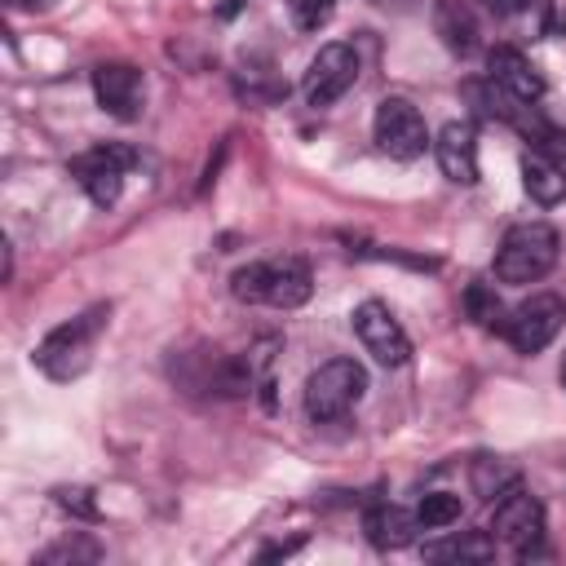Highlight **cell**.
<instances>
[{
    "mask_svg": "<svg viewBox=\"0 0 566 566\" xmlns=\"http://www.w3.org/2000/svg\"><path fill=\"white\" fill-rule=\"evenodd\" d=\"M106 323H111V305H106V301H97V305H88L84 314L57 323V327L35 345V367H40L49 380H75V376H84L88 363H93V349H97V340H102V332H106Z\"/></svg>",
    "mask_w": 566,
    "mask_h": 566,
    "instance_id": "obj_1",
    "label": "cell"
},
{
    "mask_svg": "<svg viewBox=\"0 0 566 566\" xmlns=\"http://www.w3.org/2000/svg\"><path fill=\"white\" fill-rule=\"evenodd\" d=\"M230 292H234V301H248V305L296 310V305L310 301L314 274H310V265L301 256H270V261L239 265L230 274Z\"/></svg>",
    "mask_w": 566,
    "mask_h": 566,
    "instance_id": "obj_2",
    "label": "cell"
},
{
    "mask_svg": "<svg viewBox=\"0 0 566 566\" xmlns=\"http://www.w3.org/2000/svg\"><path fill=\"white\" fill-rule=\"evenodd\" d=\"M557 252H562V239L548 221H517L504 230V239L495 248V279L513 283V287L539 283L557 265Z\"/></svg>",
    "mask_w": 566,
    "mask_h": 566,
    "instance_id": "obj_3",
    "label": "cell"
},
{
    "mask_svg": "<svg viewBox=\"0 0 566 566\" xmlns=\"http://www.w3.org/2000/svg\"><path fill=\"white\" fill-rule=\"evenodd\" d=\"M367 394V371H363V363H354V358H327L323 367H314L310 371V380H305V420L310 424H332V420H340L358 398Z\"/></svg>",
    "mask_w": 566,
    "mask_h": 566,
    "instance_id": "obj_4",
    "label": "cell"
},
{
    "mask_svg": "<svg viewBox=\"0 0 566 566\" xmlns=\"http://www.w3.org/2000/svg\"><path fill=\"white\" fill-rule=\"evenodd\" d=\"M137 164V150L124 142H97L88 150H80L66 172L75 177V186L97 203V208H115L124 195V172Z\"/></svg>",
    "mask_w": 566,
    "mask_h": 566,
    "instance_id": "obj_5",
    "label": "cell"
},
{
    "mask_svg": "<svg viewBox=\"0 0 566 566\" xmlns=\"http://www.w3.org/2000/svg\"><path fill=\"white\" fill-rule=\"evenodd\" d=\"M371 133H376V146L389 155V159H402V164H411V159H420L433 142H429V124H424V115L407 102V97H380V106H376V119H371Z\"/></svg>",
    "mask_w": 566,
    "mask_h": 566,
    "instance_id": "obj_6",
    "label": "cell"
},
{
    "mask_svg": "<svg viewBox=\"0 0 566 566\" xmlns=\"http://www.w3.org/2000/svg\"><path fill=\"white\" fill-rule=\"evenodd\" d=\"M566 323V301L557 292H535L531 301H522L517 310L504 314L500 336L517 349V354H539Z\"/></svg>",
    "mask_w": 566,
    "mask_h": 566,
    "instance_id": "obj_7",
    "label": "cell"
},
{
    "mask_svg": "<svg viewBox=\"0 0 566 566\" xmlns=\"http://www.w3.org/2000/svg\"><path fill=\"white\" fill-rule=\"evenodd\" d=\"M491 535H495V544H509L513 553H535L539 548V539H544V504L531 495V491H522V486H513V491H504L500 500H495V513H491V526H486Z\"/></svg>",
    "mask_w": 566,
    "mask_h": 566,
    "instance_id": "obj_8",
    "label": "cell"
},
{
    "mask_svg": "<svg viewBox=\"0 0 566 566\" xmlns=\"http://www.w3.org/2000/svg\"><path fill=\"white\" fill-rule=\"evenodd\" d=\"M354 80H358V53H354L349 44L332 40V44H323V49L310 57L301 88H305V102H310L314 111H323V106L340 102V97L354 88Z\"/></svg>",
    "mask_w": 566,
    "mask_h": 566,
    "instance_id": "obj_9",
    "label": "cell"
},
{
    "mask_svg": "<svg viewBox=\"0 0 566 566\" xmlns=\"http://www.w3.org/2000/svg\"><path fill=\"white\" fill-rule=\"evenodd\" d=\"M349 323H354V336L363 340V349H367L380 367H402V363L411 358V336L402 332V323L389 314L385 301H363V305H354Z\"/></svg>",
    "mask_w": 566,
    "mask_h": 566,
    "instance_id": "obj_10",
    "label": "cell"
},
{
    "mask_svg": "<svg viewBox=\"0 0 566 566\" xmlns=\"http://www.w3.org/2000/svg\"><path fill=\"white\" fill-rule=\"evenodd\" d=\"M93 97L106 115L115 119H137L142 115V102H146V80L133 62H102L93 71Z\"/></svg>",
    "mask_w": 566,
    "mask_h": 566,
    "instance_id": "obj_11",
    "label": "cell"
},
{
    "mask_svg": "<svg viewBox=\"0 0 566 566\" xmlns=\"http://www.w3.org/2000/svg\"><path fill=\"white\" fill-rule=\"evenodd\" d=\"M486 80L500 88V93H509L513 102H526V106H535L539 97H544V75L531 66V57L522 53V49H513V44H495V49H486Z\"/></svg>",
    "mask_w": 566,
    "mask_h": 566,
    "instance_id": "obj_12",
    "label": "cell"
},
{
    "mask_svg": "<svg viewBox=\"0 0 566 566\" xmlns=\"http://www.w3.org/2000/svg\"><path fill=\"white\" fill-rule=\"evenodd\" d=\"M433 155H438V168H442L447 181H455V186L478 181V133H473L469 119L442 124V133L433 142Z\"/></svg>",
    "mask_w": 566,
    "mask_h": 566,
    "instance_id": "obj_13",
    "label": "cell"
},
{
    "mask_svg": "<svg viewBox=\"0 0 566 566\" xmlns=\"http://www.w3.org/2000/svg\"><path fill=\"white\" fill-rule=\"evenodd\" d=\"M433 35L455 57H469L482 49V27H478V13L469 9V0H433Z\"/></svg>",
    "mask_w": 566,
    "mask_h": 566,
    "instance_id": "obj_14",
    "label": "cell"
},
{
    "mask_svg": "<svg viewBox=\"0 0 566 566\" xmlns=\"http://www.w3.org/2000/svg\"><path fill=\"white\" fill-rule=\"evenodd\" d=\"M363 531H367V539H371L376 548L389 553V548H407V544L416 539L420 522H416V513H407V509L380 500V504H371V509L363 513Z\"/></svg>",
    "mask_w": 566,
    "mask_h": 566,
    "instance_id": "obj_15",
    "label": "cell"
},
{
    "mask_svg": "<svg viewBox=\"0 0 566 566\" xmlns=\"http://www.w3.org/2000/svg\"><path fill=\"white\" fill-rule=\"evenodd\" d=\"M522 190L539 203V208H553V203H562L566 199V172L557 168V159H548V155H526L522 159Z\"/></svg>",
    "mask_w": 566,
    "mask_h": 566,
    "instance_id": "obj_16",
    "label": "cell"
},
{
    "mask_svg": "<svg viewBox=\"0 0 566 566\" xmlns=\"http://www.w3.org/2000/svg\"><path fill=\"white\" fill-rule=\"evenodd\" d=\"M491 557H495V535L486 531H460L424 544V562H491Z\"/></svg>",
    "mask_w": 566,
    "mask_h": 566,
    "instance_id": "obj_17",
    "label": "cell"
},
{
    "mask_svg": "<svg viewBox=\"0 0 566 566\" xmlns=\"http://www.w3.org/2000/svg\"><path fill=\"white\" fill-rule=\"evenodd\" d=\"M469 482H473V491H478L482 500H500L504 491L517 486V469H509V464L495 460V455H478L473 469H469Z\"/></svg>",
    "mask_w": 566,
    "mask_h": 566,
    "instance_id": "obj_18",
    "label": "cell"
},
{
    "mask_svg": "<svg viewBox=\"0 0 566 566\" xmlns=\"http://www.w3.org/2000/svg\"><path fill=\"white\" fill-rule=\"evenodd\" d=\"M460 513H464V504H460V495H451V491H429V495L416 504V522H420L424 531L451 526V522H460Z\"/></svg>",
    "mask_w": 566,
    "mask_h": 566,
    "instance_id": "obj_19",
    "label": "cell"
},
{
    "mask_svg": "<svg viewBox=\"0 0 566 566\" xmlns=\"http://www.w3.org/2000/svg\"><path fill=\"white\" fill-rule=\"evenodd\" d=\"M464 310H469L473 323H482L491 332H500V323H504V305H500V296H495L491 283H469L464 287Z\"/></svg>",
    "mask_w": 566,
    "mask_h": 566,
    "instance_id": "obj_20",
    "label": "cell"
},
{
    "mask_svg": "<svg viewBox=\"0 0 566 566\" xmlns=\"http://www.w3.org/2000/svg\"><path fill=\"white\" fill-rule=\"evenodd\" d=\"M287 13H292V27L296 31H318V27L332 22L336 0H287Z\"/></svg>",
    "mask_w": 566,
    "mask_h": 566,
    "instance_id": "obj_21",
    "label": "cell"
},
{
    "mask_svg": "<svg viewBox=\"0 0 566 566\" xmlns=\"http://www.w3.org/2000/svg\"><path fill=\"white\" fill-rule=\"evenodd\" d=\"M53 495H57V509H66V513L80 517V522H97V517H102V509H97V500H93L88 486H57Z\"/></svg>",
    "mask_w": 566,
    "mask_h": 566,
    "instance_id": "obj_22",
    "label": "cell"
},
{
    "mask_svg": "<svg viewBox=\"0 0 566 566\" xmlns=\"http://www.w3.org/2000/svg\"><path fill=\"white\" fill-rule=\"evenodd\" d=\"M75 557H84V562H97V544L93 539H62V544H53L49 553H40V562H75Z\"/></svg>",
    "mask_w": 566,
    "mask_h": 566,
    "instance_id": "obj_23",
    "label": "cell"
},
{
    "mask_svg": "<svg viewBox=\"0 0 566 566\" xmlns=\"http://www.w3.org/2000/svg\"><path fill=\"white\" fill-rule=\"evenodd\" d=\"M495 18H517V13H526V9H544V0H482Z\"/></svg>",
    "mask_w": 566,
    "mask_h": 566,
    "instance_id": "obj_24",
    "label": "cell"
},
{
    "mask_svg": "<svg viewBox=\"0 0 566 566\" xmlns=\"http://www.w3.org/2000/svg\"><path fill=\"white\" fill-rule=\"evenodd\" d=\"M9 4H13V9H49L53 0H9Z\"/></svg>",
    "mask_w": 566,
    "mask_h": 566,
    "instance_id": "obj_25",
    "label": "cell"
},
{
    "mask_svg": "<svg viewBox=\"0 0 566 566\" xmlns=\"http://www.w3.org/2000/svg\"><path fill=\"white\" fill-rule=\"evenodd\" d=\"M9 279H13V248L4 243V283H9Z\"/></svg>",
    "mask_w": 566,
    "mask_h": 566,
    "instance_id": "obj_26",
    "label": "cell"
},
{
    "mask_svg": "<svg viewBox=\"0 0 566 566\" xmlns=\"http://www.w3.org/2000/svg\"><path fill=\"white\" fill-rule=\"evenodd\" d=\"M239 4H243V0H226V4H221V13L230 18V13H239Z\"/></svg>",
    "mask_w": 566,
    "mask_h": 566,
    "instance_id": "obj_27",
    "label": "cell"
},
{
    "mask_svg": "<svg viewBox=\"0 0 566 566\" xmlns=\"http://www.w3.org/2000/svg\"><path fill=\"white\" fill-rule=\"evenodd\" d=\"M562 385H566V367H562Z\"/></svg>",
    "mask_w": 566,
    "mask_h": 566,
    "instance_id": "obj_28",
    "label": "cell"
}]
</instances>
